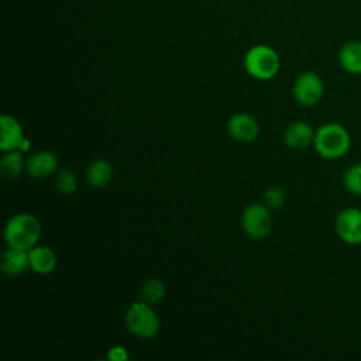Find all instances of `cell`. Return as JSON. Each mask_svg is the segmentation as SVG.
<instances>
[{"mask_svg":"<svg viewBox=\"0 0 361 361\" xmlns=\"http://www.w3.org/2000/svg\"><path fill=\"white\" fill-rule=\"evenodd\" d=\"M334 231L345 244H361V209L345 207L340 210L334 219Z\"/></svg>","mask_w":361,"mask_h":361,"instance_id":"obj_7","label":"cell"},{"mask_svg":"<svg viewBox=\"0 0 361 361\" xmlns=\"http://www.w3.org/2000/svg\"><path fill=\"white\" fill-rule=\"evenodd\" d=\"M228 135L240 142H250L259 134L258 121L248 113H235L227 121Z\"/></svg>","mask_w":361,"mask_h":361,"instance_id":"obj_9","label":"cell"},{"mask_svg":"<svg viewBox=\"0 0 361 361\" xmlns=\"http://www.w3.org/2000/svg\"><path fill=\"white\" fill-rule=\"evenodd\" d=\"M107 360H110V361H127L128 360L127 348L121 347V345L111 347L107 353Z\"/></svg>","mask_w":361,"mask_h":361,"instance_id":"obj_21","label":"cell"},{"mask_svg":"<svg viewBox=\"0 0 361 361\" xmlns=\"http://www.w3.org/2000/svg\"><path fill=\"white\" fill-rule=\"evenodd\" d=\"M324 93L322 78L312 71L300 73L293 83V97L303 107L316 106Z\"/></svg>","mask_w":361,"mask_h":361,"instance_id":"obj_6","label":"cell"},{"mask_svg":"<svg viewBox=\"0 0 361 361\" xmlns=\"http://www.w3.org/2000/svg\"><path fill=\"white\" fill-rule=\"evenodd\" d=\"M165 290H166L165 283L161 279L151 278L142 283L140 296H141V300L149 305H154V303H158L165 296Z\"/></svg>","mask_w":361,"mask_h":361,"instance_id":"obj_17","label":"cell"},{"mask_svg":"<svg viewBox=\"0 0 361 361\" xmlns=\"http://www.w3.org/2000/svg\"><path fill=\"white\" fill-rule=\"evenodd\" d=\"M41 224L34 214L17 213L8 219L4 227V238L8 247L30 250L37 245Z\"/></svg>","mask_w":361,"mask_h":361,"instance_id":"obj_2","label":"cell"},{"mask_svg":"<svg viewBox=\"0 0 361 361\" xmlns=\"http://www.w3.org/2000/svg\"><path fill=\"white\" fill-rule=\"evenodd\" d=\"M126 326L128 331L138 338H152L158 334L161 320L152 306L144 300L134 302L126 313Z\"/></svg>","mask_w":361,"mask_h":361,"instance_id":"obj_4","label":"cell"},{"mask_svg":"<svg viewBox=\"0 0 361 361\" xmlns=\"http://www.w3.org/2000/svg\"><path fill=\"white\" fill-rule=\"evenodd\" d=\"M30 268L28 250L8 247L1 255V271L7 276H20Z\"/></svg>","mask_w":361,"mask_h":361,"instance_id":"obj_12","label":"cell"},{"mask_svg":"<svg viewBox=\"0 0 361 361\" xmlns=\"http://www.w3.org/2000/svg\"><path fill=\"white\" fill-rule=\"evenodd\" d=\"M286 195L281 186H271L264 193V203L269 209H281L285 204Z\"/></svg>","mask_w":361,"mask_h":361,"instance_id":"obj_20","label":"cell"},{"mask_svg":"<svg viewBox=\"0 0 361 361\" xmlns=\"http://www.w3.org/2000/svg\"><path fill=\"white\" fill-rule=\"evenodd\" d=\"M272 216L269 207L261 203L248 204L241 214V227L245 235L252 240L265 238L272 230Z\"/></svg>","mask_w":361,"mask_h":361,"instance_id":"obj_5","label":"cell"},{"mask_svg":"<svg viewBox=\"0 0 361 361\" xmlns=\"http://www.w3.org/2000/svg\"><path fill=\"white\" fill-rule=\"evenodd\" d=\"M55 188L62 195H72L78 189L76 175L71 169H61L55 178Z\"/></svg>","mask_w":361,"mask_h":361,"instance_id":"obj_19","label":"cell"},{"mask_svg":"<svg viewBox=\"0 0 361 361\" xmlns=\"http://www.w3.org/2000/svg\"><path fill=\"white\" fill-rule=\"evenodd\" d=\"M113 175H114V169H113V165L110 164V161L100 158V159L93 161L87 166L86 182L89 186H92L94 189H100L110 183Z\"/></svg>","mask_w":361,"mask_h":361,"instance_id":"obj_15","label":"cell"},{"mask_svg":"<svg viewBox=\"0 0 361 361\" xmlns=\"http://www.w3.org/2000/svg\"><path fill=\"white\" fill-rule=\"evenodd\" d=\"M244 68L250 76L258 80H269L279 72L281 59L274 48L258 44L247 51Z\"/></svg>","mask_w":361,"mask_h":361,"instance_id":"obj_3","label":"cell"},{"mask_svg":"<svg viewBox=\"0 0 361 361\" xmlns=\"http://www.w3.org/2000/svg\"><path fill=\"white\" fill-rule=\"evenodd\" d=\"M343 185L350 193L361 196V162L353 164L347 168L343 175Z\"/></svg>","mask_w":361,"mask_h":361,"instance_id":"obj_18","label":"cell"},{"mask_svg":"<svg viewBox=\"0 0 361 361\" xmlns=\"http://www.w3.org/2000/svg\"><path fill=\"white\" fill-rule=\"evenodd\" d=\"M30 257V268L39 274V275H48L51 274L58 264L55 252L45 245H34L28 250Z\"/></svg>","mask_w":361,"mask_h":361,"instance_id":"obj_13","label":"cell"},{"mask_svg":"<svg viewBox=\"0 0 361 361\" xmlns=\"http://www.w3.org/2000/svg\"><path fill=\"white\" fill-rule=\"evenodd\" d=\"M314 130L313 127L306 121H292L286 126L283 131V141L289 148L293 149H305L310 144H313L314 140Z\"/></svg>","mask_w":361,"mask_h":361,"instance_id":"obj_10","label":"cell"},{"mask_svg":"<svg viewBox=\"0 0 361 361\" xmlns=\"http://www.w3.org/2000/svg\"><path fill=\"white\" fill-rule=\"evenodd\" d=\"M338 62L347 73L361 75V41L344 42L338 51Z\"/></svg>","mask_w":361,"mask_h":361,"instance_id":"obj_14","label":"cell"},{"mask_svg":"<svg viewBox=\"0 0 361 361\" xmlns=\"http://www.w3.org/2000/svg\"><path fill=\"white\" fill-rule=\"evenodd\" d=\"M25 166L23 154L20 149L7 151L0 159V172L6 179L17 178Z\"/></svg>","mask_w":361,"mask_h":361,"instance_id":"obj_16","label":"cell"},{"mask_svg":"<svg viewBox=\"0 0 361 361\" xmlns=\"http://www.w3.org/2000/svg\"><path fill=\"white\" fill-rule=\"evenodd\" d=\"M30 142L24 137L21 124L11 116L3 114L0 117V149L3 152L28 148Z\"/></svg>","mask_w":361,"mask_h":361,"instance_id":"obj_8","label":"cell"},{"mask_svg":"<svg viewBox=\"0 0 361 361\" xmlns=\"http://www.w3.org/2000/svg\"><path fill=\"white\" fill-rule=\"evenodd\" d=\"M313 147L322 158L338 159L350 151L351 135L340 123H324L314 133Z\"/></svg>","mask_w":361,"mask_h":361,"instance_id":"obj_1","label":"cell"},{"mask_svg":"<svg viewBox=\"0 0 361 361\" xmlns=\"http://www.w3.org/2000/svg\"><path fill=\"white\" fill-rule=\"evenodd\" d=\"M58 158L51 151H38L32 154L27 162L25 169L30 176L35 179H44L56 172Z\"/></svg>","mask_w":361,"mask_h":361,"instance_id":"obj_11","label":"cell"}]
</instances>
